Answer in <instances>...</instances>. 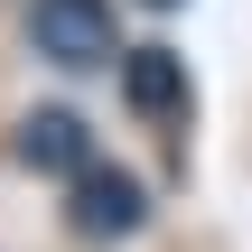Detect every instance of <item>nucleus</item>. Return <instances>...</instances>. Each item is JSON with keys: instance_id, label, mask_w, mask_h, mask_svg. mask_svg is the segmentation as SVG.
Segmentation results:
<instances>
[{"instance_id": "obj_1", "label": "nucleus", "mask_w": 252, "mask_h": 252, "mask_svg": "<svg viewBox=\"0 0 252 252\" xmlns=\"http://www.w3.org/2000/svg\"><path fill=\"white\" fill-rule=\"evenodd\" d=\"M28 37H37V56L65 65V75L122 56V37H112V0H28Z\"/></svg>"}, {"instance_id": "obj_2", "label": "nucleus", "mask_w": 252, "mask_h": 252, "mask_svg": "<svg viewBox=\"0 0 252 252\" xmlns=\"http://www.w3.org/2000/svg\"><path fill=\"white\" fill-rule=\"evenodd\" d=\"M140 215H150L140 178H122V168H84L75 178V234L84 243H122V234H140Z\"/></svg>"}, {"instance_id": "obj_3", "label": "nucleus", "mask_w": 252, "mask_h": 252, "mask_svg": "<svg viewBox=\"0 0 252 252\" xmlns=\"http://www.w3.org/2000/svg\"><path fill=\"white\" fill-rule=\"evenodd\" d=\"M122 94H131L140 122H178V112H187V56H168V47L122 56Z\"/></svg>"}, {"instance_id": "obj_4", "label": "nucleus", "mask_w": 252, "mask_h": 252, "mask_svg": "<svg viewBox=\"0 0 252 252\" xmlns=\"http://www.w3.org/2000/svg\"><path fill=\"white\" fill-rule=\"evenodd\" d=\"M19 159L47 168V178H84V168H94V140H84L75 112H28V122H19Z\"/></svg>"}]
</instances>
